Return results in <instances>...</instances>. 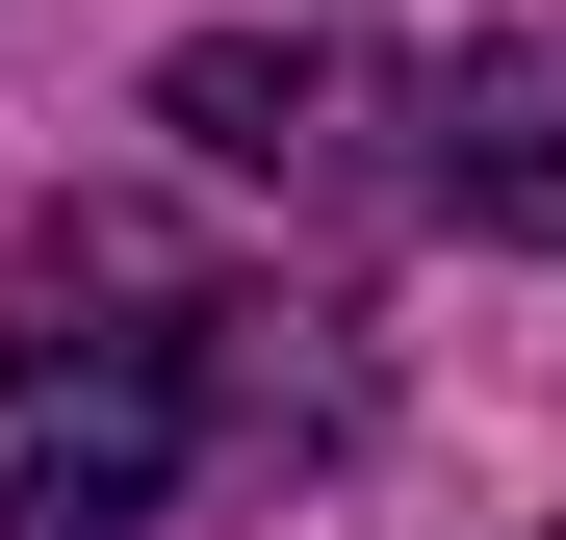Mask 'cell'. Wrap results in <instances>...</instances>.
Masks as SVG:
<instances>
[{"label":"cell","mask_w":566,"mask_h":540,"mask_svg":"<svg viewBox=\"0 0 566 540\" xmlns=\"http://www.w3.org/2000/svg\"><path fill=\"white\" fill-rule=\"evenodd\" d=\"M207 284H155L129 232H77L0 284V540H155V489L207 464Z\"/></svg>","instance_id":"6da1fadb"},{"label":"cell","mask_w":566,"mask_h":540,"mask_svg":"<svg viewBox=\"0 0 566 540\" xmlns=\"http://www.w3.org/2000/svg\"><path fill=\"white\" fill-rule=\"evenodd\" d=\"M412 207L490 257H566V27H490L412 77Z\"/></svg>","instance_id":"7a4b0ae2"},{"label":"cell","mask_w":566,"mask_h":540,"mask_svg":"<svg viewBox=\"0 0 566 540\" xmlns=\"http://www.w3.org/2000/svg\"><path fill=\"white\" fill-rule=\"evenodd\" d=\"M155 129L180 155H232V180H283V207H335V180H387V155H360V129H387V77H360V52H180L155 77Z\"/></svg>","instance_id":"3957f363"}]
</instances>
